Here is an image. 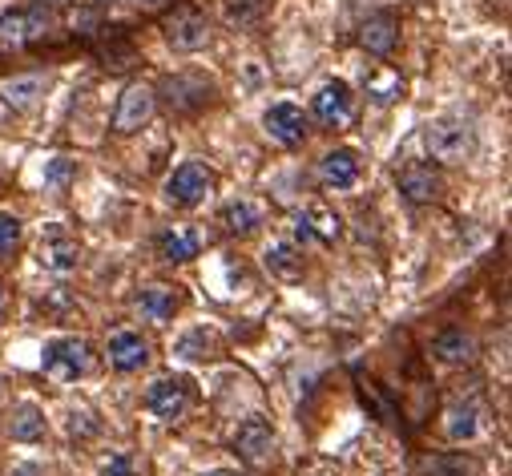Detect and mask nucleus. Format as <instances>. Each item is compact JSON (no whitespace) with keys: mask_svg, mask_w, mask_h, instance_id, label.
Listing matches in <instances>:
<instances>
[{"mask_svg":"<svg viewBox=\"0 0 512 476\" xmlns=\"http://www.w3.org/2000/svg\"><path fill=\"white\" fill-rule=\"evenodd\" d=\"M89 364H93L89 343L77 339V335H57V339H49L45 351H41V368H45V376L65 380V384H69V380H81V376L89 372Z\"/></svg>","mask_w":512,"mask_h":476,"instance_id":"2","label":"nucleus"},{"mask_svg":"<svg viewBox=\"0 0 512 476\" xmlns=\"http://www.w3.org/2000/svg\"><path fill=\"white\" fill-rule=\"evenodd\" d=\"M222 226L230 234H250L254 226H263V210L254 202H246V198H234V202L222 206Z\"/></svg>","mask_w":512,"mask_h":476,"instance_id":"26","label":"nucleus"},{"mask_svg":"<svg viewBox=\"0 0 512 476\" xmlns=\"http://www.w3.org/2000/svg\"><path fill=\"white\" fill-rule=\"evenodd\" d=\"M162 97H166L174 109L190 113V109H202V105L214 97V81L202 77V73H174V77L162 81Z\"/></svg>","mask_w":512,"mask_h":476,"instance_id":"7","label":"nucleus"},{"mask_svg":"<svg viewBox=\"0 0 512 476\" xmlns=\"http://www.w3.org/2000/svg\"><path fill=\"white\" fill-rule=\"evenodd\" d=\"M351 109H355V93H351V85L347 81H327L315 97H311V113H315V122H323V126H343L347 117H351Z\"/></svg>","mask_w":512,"mask_h":476,"instance_id":"8","label":"nucleus"},{"mask_svg":"<svg viewBox=\"0 0 512 476\" xmlns=\"http://www.w3.org/2000/svg\"><path fill=\"white\" fill-rule=\"evenodd\" d=\"M263 13H267V0H222V17H226V25H238V29L254 25Z\"/></svg>","mask_w":512,"mask_h":476,"instance_id":"27","label":"nucleus"},{"mask_svg":"<svg viewBox=\"0 0 512 476\" xmlns=\"http://www.w3.org/2000/svg\"><path fill=\"white\" fill-rule=\"evenodd\" d=\"M49 29V17L41 13H9L0 17V45H25Z\"/></svg>","mask_w":512,"mask_h":476,"instance_id":"21","label":"nucleus"},{"mask_svg":"<svg viewBox=\"0 0 512 476\" xmlns=\"http://www.w3.org/2000/svg\"><path fill=\"white\" fill-rule=\"evenodd\" d=\"M49 89V77L45 73H17V77H5L0 81V97H5L13 109H33Z\"/></svg>","mask_w":512,"mask_h":476,"instance_id":"16","label":"nucleus"},{"mask_svg":"<svg viewBox=\"0 0 512 476\" xmlns=\"http://www.w3.org/2000/svg\"><path fill=\"white\" fill-rule=\"evenodd\" d=\"M424 146L436 162L460 166L476 154V130L464 122V117H436V122L424 130Z\"/></svg>","mask_w":512,"mask_h":476,"instance_id":"1","label":"nucleus"},{"mask_svg":"<svg viewBox=\"0 0 512 476\" xmlns=\"http://www.w3.org/2000/svg\"><path fill=\"white\" fill-rule=\"evenodd\" d=\"M5 476H45V468H41V464H33V460H21V464H13Z\"/></svg>","mask_w":512,"mask_h":476,"instance_id":"31","label":"nucleus"},{"mask_svg":"<svg viewBox=\"0 0 512 476\" xmlns=\"http://www.w3.org/2000/svg\"><path fill=\"white\" fill-rule=\"evenodd\" d=\"M77 178V162L73 158H49L45 162V190L49 194H65Z\"/></svg>","mask_w":512,"mask_h":476,"instance_id":"28","label":"nucleus"},{"mask_svg":"<svg viewBox=\"0 0 512 476\" xmlns=\"http://www.w3.org/2000/svg\"><path fill=\"white\" fill-rule=\"evenodd\" d=\"M178 307H182V295H178L174 287H162V283L146 287L142 299H138V311H142V319H150V323H166V319H174Z\"/></svg>","mask_w":512,"mask_h":476,"instance_id":"22","label":"nucleus"},{"mask_svg":"<svg viewBox=\"0 0 512 476\" xmlns=\"http://www.w3.org/2000/svg\"><path fill=\"white\" fill-rule=\"evenodd\" d=\"M444 420H448L444 432H448L452 444H468V440H476V432H480V408H476V404H452Z\"/></svg>","mask_w":512,"mask_h":476,"instance_id":"23","label":"nucleus"},{"mask_svg":"<svg viewBox=\"0 0 512 476\" xmlns=\"http://www.w3.org/2000/svg\"><path fill=\"white\" fill-rule=\"evenodd\" d=\"M146 408H150V416H158V420H166V424L182 420V412L190 408V388H186V380H174V376L154 380L150 392H146Z\"/></svg>","mask_w":512,"mask_h":476,"instance_id":"9","label":"nucleus"},{"mask_svg":"<svg viewBox=\"0 0 512 476\" xmlns=\"http://www.w3.org/2000/svg\"><path fill=\"white\" fill-rule=\"evenodd\" d=\"M214 194V170L202 162H182L170 178H166V198L174 206H198Z\"/></svg>","mask_w":512,"mask_h":476,"instance_id":"3","label":"nucleus"},{"mask_svg":"<svg viewBox=\"0 0 512 476\" xmlns=\"http://www.w3.org/2000/svg\"><path fill=\"white\" fill-rule=\"evenodd\" d=\"M109 364L117 372H142L150 364V343L138 331H117L109 339Z\"/></svg>","mask_w":512,"mask_h":476,"instance_id":"12","label":"nucleus"},{"mask_svg":"<svg viewBox=\"0 0 512 476\" xmlns=\"http://www.w3.org/2000/svg\"><path fill=\"white\" fill-rule=\"evenodd\" d=\"M0 315H5V287H0Z\"/></svg>","mask_w":512,"mask_h":476,"instance_id":"34","label":"nucleus"},{"mask_svg":"<svg viewBox=\"0 0 512 476\" xmlns=\"http://www.w3.org/2000/svg\"><path fill=\"white\" fill-rule=\"evenodd\" d=\"M198 251H202V230L194 226H166L158 234V255L166 263H190L198 259Z\"/></svg>","mask_w":512,"mask_h":476,"instance_id":"14","label":"nucleus"},{"mask_svg":"<svg viewBox=\"0 0 512 476\" xmlns=\"http://www.w3.org/2000/svg\"><path fill=\"white\" fill-rule=\"evenodd\" d=\"M396 41H400V21H396L392 13H375V17H367L363 29H359V45H363L367 53H375V57H388V53L396 49Z\"/></svg>","mask_w":512,"mask_h":476,"instance_id":"15","label":"nucleus"},{"mask_svg":"<svg viewBox=\"0 0 512 476\" xmlns=\"http://www.w3.org/2000/svg\"><path fill=\"white\" fill-rule=\"evenodd\" d=\"M299 238H323V243H331V238H339V214H331L327 206H311L299 226H295Z\"/></svg>","mask_w":512,"mask_h":476,"instance_id":"24","label":"nucleus"},{"mask_svg":"<svg viewBox=\"0 0 512 476\" xmlns=\"http://www.w3.org/2000/svg\"><path fill=\"white\" fill-rule=\"evenodd\" d=\"M440 472H444V476H468L464 460H444V464H440Z\"/></svg>","mask_w":512,"mask_h":476,"instance_id":"32","label":"nucleus"},{"mask_svg":"<svg viewBox=\"0 0 512 476\" xmlns=\"http://www.w3.org/2000/svg\"><path fill=\"white\" fill-rule=\"evenodd\" d=\"M359 174H363V162H359V154L347 150V146L323 154V162H319V178H323L331 190H351V186L359 182Z\"/></svg>","mask_w":512,"mask_h":476,"instance_id":"13","label":"nucleus"},{"mask_svg":"<svg viewBox=\"0 0 512 476\" xmlns=\"http://www.w3.org/2000/svg\"><path fill=\"white\" fill-rule=\"evenodd\" d=\"M9 432H13V440H21V444H37V440H45L49 420H45L41 404L21 400V404L13 408V424H9Z\"/></svg>","mask_w":512,"mask_h":476,"instance_id":"20","label":"nucleus"},{"mask_svg":"<svg viewBox=\"0 0 512 476\" xmlns=\"http://www.w3.org/2000/svg\"><path fill=\"white\" fill-rule=\"evenodd\" d=\"M432 355L440 364H468L476 355V339L468 331H460V327H448V331H440L432 339Z\"/></svg>","mask_w":512,"mask_h":476,"instance_id":"19","label":"nucleus"},{"mask_svg":"<svg viewBox=\"0 0 512 476\" xmlns=\"http://www.w3.org/2000/svg\"><path fill=\"white\" fill-rule=\"evenodd\" d=\"M234 452H238L246 464H263V460L275 452V428H271L263 416L242 420L238 432H234Z\"/></svg>","mask_w":512,"mask_h":476,"instance_id":"10","label":"nucleus"},{"mask_svg":"<svg viewBox=\"0 0 512 476\" xmlns=\"http://www.w3.org/2000/svg\"><path fill=\"white\" fill-rule=\"evenodd\" d=\"M142 5H158V0H142Z\"/></svg>","mask_w":512,"mask_h":476,"instance_id":"36","label":"nucleus"},{"mask_svg":"<svg viewBox=\"0 0 512 476\" xmlns=\"http://www.w3.org/2000/svg\"><path fill=\"white\" fill-rule=\"evenodd\" d=\"M263 130L279 142V146H299L307 138V113L291 101H279L263 113Z\"/></svg>","mask_w":512,"mask_h":476,"instance_id":"11","label":"nucleus"},{"mask_svg":"<svg viewBox=\"0 0 512 476\" xmlns=\"http://www.w3.org/2000/svg\"><path fill=\"white\" fill-rule=\"evenodd\" d=\"M97 5H113V0H97Z\"/></svg>","mask_w":512,"mask_h":476,"instance_id":"35","label":"nucleus"},{"mask_svg":"<svg viewBox=\"0 0 512 476\" xmlns=\"http://www.w3.org/2000/svg\"><path fill=\"white\" fill-rule=\"evenodd\" d=\"M37 263L45 271H53V275H65V271H73L81 263V243L65 226H49L41 234V243H37Z\"/></svg>","mask_w":512,"mask_h":476,"instance_id":"6","label":"nucleus"},{"mask_svg":"<svg viewBox=\"0 0 512 476\" xmlns=\"http://www.w3.org/2000/svg\"><path fill=\"white\" fill-rule=\"evenodd\" d=\"M218 351H222V335L214 327H190L174 339V355H182V360H214Z\"/></svg>","mask_w":512,"mask_h":476,"instance_id":"18","label":"nucleus"},{"mask_svg":"<svg viewBox=\"0 0 512 476\" xmlns=\"http://www.w3.org/2000/svg\"><path fill=\"white\" fill-rule=\"evenodd\" d=\"M396 182H400V194H404L408 202H432V198H440V178H436V170L424 166V162L404 166Z\"/></svg>","mask_w":512,"mask_h":476,"instance_id":"17","label":"nucleus"},{"mask_svg":"<svg viewBox=\"0 0 512 476\" xmlns=\"http://www.w3.org/2000/svg\"><path fill=\"white\" fill-rule=\"evenodd\" d=\"M263 267H267L275 279H299V275H303V259H299V251H295L291 243H271V247L263 251Z\"/></svg>","mask_w":512,"mask_h":476,"instance_id":"25","label":"nucleus"},{"mask_svg":"<svg viewBox=\"0 0 512 476\" xmlns=\"http://www.w3.org/2000/svg\"><path fill=\"white\" fill-rule=\"evenodd\" d=\"M154 105H158V93L150 85H125V93L117 101V113H113V130L117 134H138L142 126H150Z\"/></svg>","mask_w":512,"mask_h":476,"instance_id":"5","label":"nucleus"},{"mask_svg":"<svg viewBox=\"0 0 512 476\" xmlns=\"http://www.w3.org/2000/svg\"><path fill=\"white\" fill-rule=\"evenodd\" d=\"M130 472H134V464H130V456H125V452H113L101 464V476H130Z\"/></svg>","mask_w":512,"mask_h":476,"instance_id":"30","label":"nucleus"},{"mask_svg":"<svg viewBox=\"0 0 512 476\" xmlns=\"http://www.w3.org/2000/svg\"><path fill=\"white\" fill-rule=\"evenodd\" d=\"M206 476H242V472H234V468H214V472H206Z\"/></svg>","mask_w":512,"mask_h":476,"instance_id":"33","label":"nucleus"},{"mask_svg":"<svg viewBox=\"0 0 512 476\" xmlns=\"http://www.w3.org/2000/svg\"><path fill=\"white\" fill-rule=\"evenodd\" d=\"M21 238H25V222L9 210H0V259H9L21 247Z\"/></svg>","mask_w":512,"mask_h":476,"instance_id":"29","label":"nucleus"},{"mask_svg":"<svg viewBox=\"0 0 512 476\" xmlns=\"http://www.w3.org/2000/svg\"><path fill=\"white\" fill-rule=\"evenodd\" d=\"M162 33H166V45L174 53H198V49L210 45V25L198 9H174L162 21Z\"/></svg>","mask_w":512,"mask_h":476,"instance_id":"4","label":"nucleus"}]
</instances>
